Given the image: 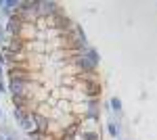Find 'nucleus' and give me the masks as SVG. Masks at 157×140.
<instances>
[{"label": "nucleus", "instance_id": "5", "mask_svg": "<svg viewBox=\"0 0 157 140\" xmlns=\"http://www.w3.org/2000/svg\"><path fill=\"white\" fill-rule=\"evenodd\" d=\"M32 119H34V126H36V132H48V126H50V119L40 113H32Z\"/></svg>", "mask_w": 157, "mask_h": 140}, {"label": "nucleus", "instance_id": "8", "mask_svg": "<svg viewBox=\"0 0 157 140\" xmlns=\"http://www.w3.org/2000/svg\"><path fill=\"white\" fill-rule=\"evenodd\" d=\"M4 42H6V32H4V29H0V44L4 46Z\"/></svg>", "mask_w": 157, "mask_h": 140}, {"label": "nucleus", "instance_id": "11", "mask_svg": "<svg viewBox=\"0 0 157 140\" xmlns=\"http://www.w3.org/2000/svg\"><path fill=\"white\" fill-rule=\"evenodd\" d=\"M4 140H17V136H6Z\"/></svg>", "mask_w": 157, "mask_h": 140}, {"label": "nucleus", "instance_id": "7", "mask_svg": "<svg viewBox=\"0 0 157 140\" xmlns=\"http://www.w3.org/2000/svg\"><path fill=\"white\" fill-rule=\"evenodd\" d=\"M120 123H115V121H109L107 123V132H109V136H111V138H117V136H120Z\"/></svg>", "mask_w": 157, "mask_h": 140}, {"label": "nucleus", "instance_id": "3", "mask_svg": "<svg viewBox=\"0 0 157 140\" xmlns=\"http://www.w3.org/2000/svg\"><path fill=\"white\" fill-rule=\"evenodd\" d=\"M13 117L17 121V126L25 132H36V126H34V119H32V113H25L21 109H13Z\"/></svg>", "mask_w": 157, "mask_h": 140}, {"label": "nucleus", "instance_id": "2", "mask_svg": "<svg viewBox=\"0 0 157 140\" xmlns=\"http://www.w3.org/2000/svg\"><path fill=\"white\" fill-rule=\"evenodd\" d=\"M61 11H63L61 4L59 2H52V0H38V4H36V13H38V17H42V19H46L50 15H57Z\"/></svg>", "mask_w": 157, "mask_h": 140}, {"label": "nucleus", "instance_id": "6", "mask_svg": "<svg viewBox=\"0 0 157 140\" xmlns=\"http://www.w3.org/2000/svg\"><path fill=\"white\" fill-rule=\"evenodd\" d=\"M109 109H111V113H117V115H121L124 105H121V100L117 98V96H111V98H109Z\"/></svg>", "mask_w": 157, "mask_h": 140}, {"label": "nucleus", "instance_id": "10", "mask_svg": "<svg viewBox=\"0 0 157 140\" xmlns=\"http://www.w3.org/2000/svg\"><path fill=\"white\" fill-rule=\"evenodd\" d=\"M4 78V69H2V65H0V80Z\"/></svg>", "mask_w": 157, "mask_h": 140}, {"label": "nucleus", "instance_id": "12", "mask_svg": "<svg viewBox=\"0 0 157 140\" xmlns=\"http://www.w3.org/2000/svg\"><path fill=\"white\" fill-rule=\"evenodd\" d=\"M2 117H4V113H2V109H0V119H2Z\"/></svg>", "mask_w": 157, "mask_h": 140}, {"label": "nucleus", "instance_id": "4", "mask_svg": "<svg viewBox=\"0 0 157 140\" xmlns=\"http://www.w3.org/2000/svg\"><path fill=\"white\" fill-rule=\"evenodd\" d=\"M21 29H23V21H21L17 15H11V17L6 19V27H4L6 38H19Z\"/></svg>", "mask_w": 157, "mask_h": 140}, {"label": "nucleus", "instance_id": "1", "mask_svg": "<svg viewBox=\"0 0 157 140\" xmlns=\"http://www.w3.org/2000/svg\"><path fill=\"white\" fill-rule=\"evenodd\" d=\"M75 88L80 90V92L84 94V98H98L101 94H103V86H101V80L98 82H82V80H78L75 84Z\"/></svg>", "mask_w": 157, "mask_h": 140}, {"label": "nucleus", "instance_id": "9", "mask_svg": "<svg viewBox=\"0 0 157 140\" xmlns=\"http://www.w3.org/2000/svg\"><path fill=\"white\" fill-rule=\"evenodd\" d=\"M9 92V88H6V84L2 82V80H0V94H6Z\"/></svg>", "mask_w": 157, "mask_h": 140}]
</instances>
